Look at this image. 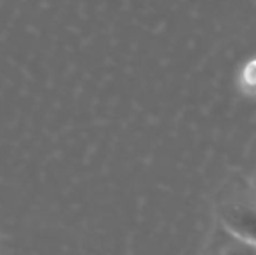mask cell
<instances>
[{
	"label": "cell",
	"mask_w": 256,
	"mask_h": 255,
	"mask_svg": "<svg viewBox=\"0 0 256 255\" xmlns=\"http://www.w3.org/2000/svg\"><path fill=\"white\" fill-rule=\"evenodd\" d=\"M220 225L256 250V199L223 201L218 208Z\"/></svg>",
	"instance_id": "cell-1"
}]
</instances>
